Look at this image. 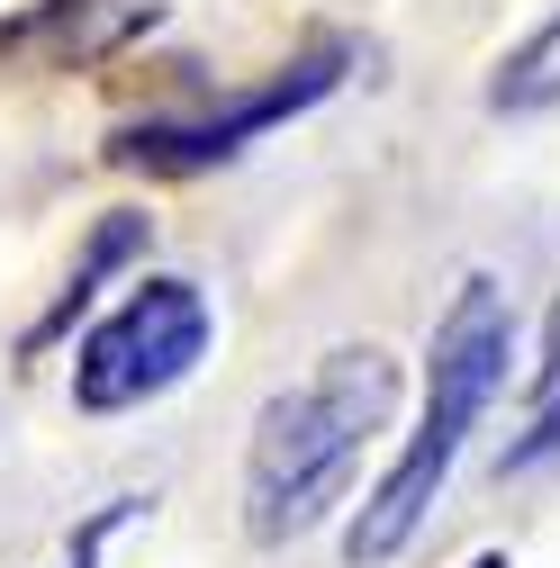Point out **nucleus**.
<instances>
[{"mask_svg":"<svg viewBox=\"0 0 560 568\" xmlns=\"http://www.w3.org/2000/svg\"><path fill=\"white\" fill-rule=\"evenodd\" d=\"M560 460V362H551V379H542V406H533V424H524V434L507 443V478H533V469H551Z\"/></svg>","mask_w":560,"mask_h":568,"instance_id":"1a4fd4ad","label":"nucleus"},{"mask_svg":"<svg viewBox=\"0 0 560 568\" xmlns=\"http://www.w3.org/2000/svg\"><path fill=\"white\" fill-rule=\"evenodd\" d=\"M470 568H507V559H498V550H488V559H470Z\"/></svg>","mask_w":560,"mask_h":568,"instance_id":"9d476101","label":"nucleus"},{"mask_svg":"<svg viewBox=\"0 0 560 568\" xmlns=\"http://www.w3.org/2000/svg\"><path fill=\"white\" fill-rule=\"evenodd\" d=\"M146 515H154V496H109V506H91V515H82V532L63 541V559H54V568H100V559H109V541H118L127 524H146Z\"/></svg>","mask_w":560,"mask_h":568,"instance_id":"6e6552de","label":"nucleus"},{"mask_svg":"<svg viewBox=\"0 0 560 568\" xmlns=\"http://www.w3.org/2000/svg\"><path fill=\"white\" fill-rule=\"evenodd\" d=\"M208 343H218V307H208L199 280H181V271L127 280V298L73 343V406L82 415L154 406L208 362Z\"/></svg>","mask_w":560,"mask_h":568,"instance_id":"7ed1b4c3","label":"nucleus"},{"mask_svg":"<svg viewBox=\"0 0 560 568\" xmlns=\"http://www.w3.org/2000/svg\"><path fill=\"white\" fill-rule=\"evenodd\" d=\"M507 362H516V307H507V290L488 271H470L452 290V307L434 316V343H426V415H416V434L398 443L389 478L362 496L353 532H343V559L353 568H389L416 532H426L461 443L479 434V415L507 388Z\"/></svg>","mask_w":560,"mask_h":568,"instance_id":"f03ea898","label":"nucleus"},{"mask_svg":"<svg viewBox=\"0 0 560 568\" xmlns=\"http://www.w3.org/2000/svg\"><path fill=\"white\" fill-rule=\"evenodd\" d=\"M398 362L380 343H343L290 388H271L253 434H244V541L290 550L299 532H317L343 487H353L362 452L389 434L398 415Z\"/></svg>","mask_w":560,"mask_h":568,"instance_id":"f257e3e1","label":"nucleus"},{"mask_svg":"<svg viewBox=\"0 0 560 568\" xmlns=\"http://www.w3.org/2000/svg\"><path fill=\"white\" fill-rule=\"evenodd\" d=\"M136 253H146V217H100V226H91V244H82V262H73V280H63V298L28 325V352H46V343L73 334V316L100 298V280H109V271H127Z\"/></svg>","mask_w":560,"mask_h":568,"instance_id":"423d86ee","label":"nucleus"},{"mask_svg":"<svg viewBox=\"0 0 560 568\" xmlns=\"http://www.w3.org/2000/svg\"><path fill=\"white\" fill-rule=\"evenodd\" d=\"M154 0H0V45H37V37H73L82 54L127 37Z\"/></svg>","mask_w":560,"mask_h":568,"instance_id":"39448f33","label":"nucleus"},{"mask_svg":"<svg viewBox=\"0 0 560 568\" xmlns=\"http://www.w3.org/2000/svg\"><path fill=\"white\" fill-rule=\"evenodd\" d=\"M488 109H498V118H542V109H560V19H542V28L498 63Z\"/></svg>","mask_w":560,"mask_h":568,"instance_id":"0eeeda50","label":"nucleus"},{"mask_svg":"<svg viewBox=\"0 0 560 568\" xmlns=\"http://www.w3.org/2000/svg\"><path fill=\"white\" fill-rule=\"evenodd\" d=\"M343 63H353V45H317V54H299V63H280L271 82L236 91L227 109H199V118H136V126H118L109 163L163 172V181L208 172V163H236L244 145H262L271 126H290V118H308L317 100H334V91H343Z\"/></svg>","mask_w":560,"mask_h":568,"instance_id":"20e7f679","label":"nucleus"}]
</instances>
